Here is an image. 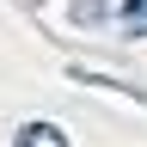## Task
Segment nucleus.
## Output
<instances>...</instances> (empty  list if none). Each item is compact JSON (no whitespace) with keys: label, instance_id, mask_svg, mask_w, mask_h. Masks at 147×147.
<instances>
[{"label":"nucleus","instance_id":"nucleus-2","mask_svg":"<svg viewBox=\"0 0 147 147\" xmlns=\"http://www.w3.org/2000/svg\"><path fill=\"white\" fill-rule=\"evenodd\" d=\"M123 12L135 18V25H147V0H123Z\"/></svg>","mask_w":147,"mask_h":147},{"label":"nucleus","instance_id":"nucleus-1","mask_svg":"<svg viewBox=\"0 0 147 147\" xmlns=\"http://www.w3.org/2000/svg\"><path fill=\"white\" fill-rule=\"evenodd\" d=\"M18 147H67V135L55 123H25L18 129Z\"/></svg>","mask_w":147,"mask_h":147}]
</instances>
